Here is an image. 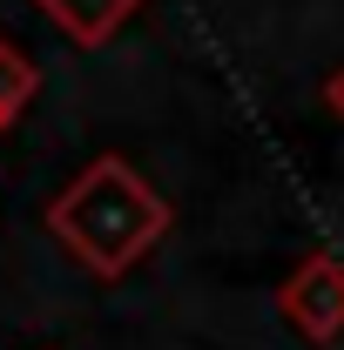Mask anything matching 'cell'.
Listing matches in <instances>:
<instances>
[{
  "label": "cell",
  "mask_w": 344,
  "mask_h": 350,
  "mask_svg": "<svg viewBox=\"0 0 344 350\" xmlns=\"http://www.w3.org/2000/svg\"><path fill=\"white\" fill-rule=\"evenodd\" d=\"M324 101H331V108H338V115H344V68H338V75H331V88H324Z\"/></svg>",
  "instance_id": "cell-4"
},
{
  "label": "cell",
  "mask_w": 344,
  "mask_h": 350,
  "mask_svg": "<svg viewBox=\"0 0 344 350\" xmlns=\"http://www.w3.org/2000/svg\"><path fill=\"white\" fill-rule=\"evenodd\" d=\"M34 7H41L68 41L101 47V41H115V34H122V21H129L142 0H34Z\"/></svg>",
  "instance_id": "cell-2"
},
{
  "label": "cell",
  "mask_w": 344,
  "mask_h": 350,
  "mask_svg": "<svg viewBox=\"0 0 344 350\" xmlns=\"http://www.w3.org/2000/svg\"><path fill=\"white\" fill-rule=\"evenodd\" d=\"M34 81H41V75H34V61H27V54H21L14 41H0V129H7L21 108H27Z\"/></svg>",
  "instance_id": "cell-3"
},
{
  "label": "cell",
  "mask_w": 344,
  "mask_h": 350,
  "mask_svg": "<svg viewBox=\"0 0 344 350\" xmlns=\"http://www.w3.org/2000/svg\"><path fill=\"white\" fill-rule=\"evenodd\" d=\"M54 222V236L88 262V269H101V276H122L162 229H169V202L129 169V162H95V169L47 209Z\"/></svg>",
  "instance_id": "cell-1"
}]
</instances>
